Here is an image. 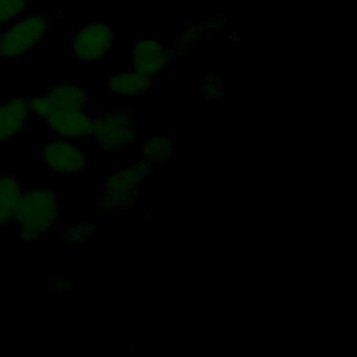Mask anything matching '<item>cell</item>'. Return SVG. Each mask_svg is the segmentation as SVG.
<instances>
[{"label": "cell", "mask_w": 357, "mask_h": 357, "mask_svg": "<svg viewBox=\"0 0 357 357\" xmlns=\"http://www.w3.org/2000/svg\"><path fill=\"white\" fill-rule=\"evenodd\" d=\"M174 152V144L165 135H152L144 141L142 158L148 163H160L167 160Z\"/></svg>", "instance_id": "13"}, {"label": "cell", "mask_w": 357, "mask_h": 357, "mask_svg": "<svg viewBox=\"0 0 357 357\" xmlns=\"http://www.w3.org/2000/svg\"><path fill=\"white\" fill-rule=\"evenodd\" d=\"M202 92L208 100H215L223 95V79L215 73H209L202 84Z\"/></svg>", "instance_id": "17"}, {"label": "cell", "mask_w": 357, "mask_h": 357, "mask_svg": "<svg viewBox=\"0 0 357 357\" xmlns=\"http://www.w3.org/2000/svg\"><path fill=\"white\" fill-rule=\"evenodd\" d=\"M40 159L50 172L59 176L75 174L88 163L85 151L74 141L66 138H56L45 144L40 151Z\"/></svg>", "instance_id": "7"}, {"label": "cell", "mask_w": 357, "mask_h": 357, "mask_svg": "<svg viewBox=\"0 0 357 357\" xmlns=\"http://www.w3.org/2000/svg\"><path fill=\"white\" fill-rule=\"evenodd\" d=\"M151 173V163L141 160L107 176L99 208L105 213H117L127 209L139 192L141 184Z\"/></svg>", "instance_id": "2"}, {"label": "cell", "mask_w": 357, "mask_h": 357, "mask_svg": "<svg viewBox=\"0 0 357 357\" xmlns=\"http://www.w3.org/2000/svg\"><path fill=\"white\" fill-rule=\"evenodd\" d=\"M31 110L24 98L7 99L0 105V142L15 138L26 126Z\"/></svg>", "instance_id": "10"}, {"label": "cell", "mask_w": 357, "mask_h": 357, "mask_svg": "<svg viewBox=\"0 0 357 357\" xmlns=\"http://www.w3.org/2000/svg\"><path fill=\"white\" fill-rule=\"evenodd\" d=\"M95 233V226L91 223H77L70 226L63 234V243L66 245H77L89 240Z\"/></svg>", "instance_id": "15"}, {"label": "cell", "mask_w": 357, "mask_h": 357, "mask_svg": "<svg viewBox=\"0 0 357 357\" xmlns=\"http://www.w3.org/2000/svg\"><path fill=\"white\" fill-rule=\"evenodd\" d=\"M49 21L43 14H22L0 33V60L18 59L33 50L45 38Z\"/></svg>", "instance_id": "3"}, {"label": "cell", "mask_w": 357, "mask_h": 357, "mask_svg": "<svg viewBox=\"0 0 357 357\" xmlns=\"http://www.w3.org/2000/svg\"><path fill=\"white\" fill-rule=\"evenodd\" d=\"M172 57V50L159 39L142 38L134 43L131 63L135 71L153 78L166 70Z\"/></svg>", "instance_id": "8"}, {"label": "cell", "mask_w": 357, "mask_h": 357, "mask_svg": "<svg viewBox=\"0 0 357 357\" xmlns=\"http://www.w3.org/2000/svg\"><path fill=\"white\" fill-rule=\"evenodd\" d=\"M28 105L32 114L45 120L56 112L85 109L88 105V93L77 84L61 82L31 98Z\"/></svg>", "instance_id": "6"}, {"label": "cell", "mask_w": 357, "mask_h": 357, "mask_svg": "<svg viewBox=\"0 0 357 357\" xmlns=\"http://www.w3.org/2000/svg\"><path fill=\"white\" fill-rule=\"evenodd\" d=\"M22 191L24 190L17 178L8 174L0 176V225L14 222Z\"/></svg>", "instance_id": "12"}, {"label": "cell", "mask_w": 357, "mask_h": 357, "mask_svg": "<svg viewBox=\"0 0 357 357\" xmlns=\"http://www.w3.org/2000/svg\"><path fill=\"white\" fill-rule=\"evenodd\" d=\"M91 138L102 151H121L134 139V123L128 110L119 109L99 114L92 120Z\"/></svg>", "instance_id": "4"}, {"label": "cell", "mask_w": 357, "mask_h": 357, "mask_svg": "<svg viewBox=\"0 0 357 357\" xmlns=\"http://www.w3.org/2000/svg\"><path fill=\"white\" fill-rule=\"evenodd\" d=\"M92 120L93 119L85 112V109L56 112L45 119L53 134H56L59 138L71 141L91 137Z\"/></svg>", "instance_id": "9"}, {"label": "cell", "mask_w": 357, "mask_h": 357, "mask_svg": "<svg viewBox=\"0 0 357 357\" xmlns=\"http://www.w3.org/2000/svg\"><path fill=\"white\" fill-rule=\"evenodd\" d=\"M28 8V0H0V28L13 22Z\"/></svg>", "instance_id": "14"}, {"label": "cell", "mask_w": 357, "mask_h": 357, "mask_svg": "<svg viewBox=\"0 0 357 357\" xmlns=\"http://www.w3.org/2000/svg\"><path fill=\"white\" fill-rule=\"evenodd\" d=\"M114 42V29L107 22H89L74 33L71 50L74 57L82 63H99L109 56Z\"/></svg>", "instance_id": "5"}, {"label": "cell", "mask_w": 357, "mask_h": 357, "mask_svg": "<svg viewBox=\"0 0 357 357\" xmlns=\"http://www.w3.org/2000/svg\"><path fill=\"white\" fill-rule=\"evenodd\" d=\"M201 35H202V26L201 25H188V26H185L181 31L178 39H177V49L174 52L172 50L173 56L177 54L178 50L184 52L190 47H194L197 45V42L199 40Z\"/></svg>", "instance_id": "16"}, {"label": "cell", "mask_w": 357, "mask_h": 357, "mask_svg": "<svg viewBox=\"0 0 357 357\" xmlns=\"http://www.w3.org/2000/svg\"><path fill=\"white\" fill-rule=\"evenodd\" d=\"M59 195L50 188H29L22 191L14 222L18 237L24 241L40 238L60 218Z\"/></svg>", "instance_id": "1"}, {"label": "cell", "mask_w": 357, "mask_h": 357, "mask_svg": "<svg viewBox=\"0 0 357 357\" xmlns=\"http://www.w3.org/2000/svg\"><path fill=\"white\" fill-rule=\"evenodd\" d=\"M152 78L146 77L135 70L120 71L109 77L107 89L114 96L132 98L141 96L151 91Z\"/></svg>", "instance_id": "11"}]
</instances>
